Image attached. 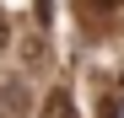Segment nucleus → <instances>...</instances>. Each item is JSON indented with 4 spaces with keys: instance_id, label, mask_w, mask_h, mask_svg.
I'll use <instances>...</instances> for the list:
<instances>
[{
    "instance_id": "20e7f679",
    "label": "nucleus",
    "mask_w": 124,
    "mask_h": 118,
    "mask_svg": "<svg viewBox=\"0 0 124 118\" xmlns=\"http://www.w3.org/2000/svg\"><path fill=\"white\" fill-rule=\"evenodd\" d=\"M119 81H124V70H119Z\"/></svg>"
},
{
    "instance_id": "f257e3e1",
    "label": "nucleus",
    "mask_w": 124,
    "mask_h": 118,
    "mask_svg": "<svg viewBox=\"0 0 124 118\" xmlns=\"http://www.w3.org/2000/svg\"><path fill=\"white\" fill-rule=\"evenodd\" d=\"M16 102H22V97H16L11 86H0V118H11V107H16Z\"/></svg>"
},
{
    "instance_id": "7ed1b4c3",
    "label": "nucleus",
    "mask_w": 124,
    "mask_h": 118,
    "mask_svg": "<svg viewBox=\"0 0 124 118\" xmlns=\"http://www.w3.org/2000/svg\"><path fill=\"white\" fill-rule=\"evenodd\" d=\"M0 48H6V16H0Z\"/></svg>"
},
{
    "instance_id": "f03ea898",
    "label": "nucleus",
    "mask_w": 124,
    "mask_h": 118,
    "mask_svg": "<svg viewBox=\"0 0 124 118\" xmlns=\"http://www.w3.org/2000/svg\"><path fill=\"white\" fill-rule=\"evenodd\" d=\"M86 6H97V11H119L124 0H86Z\"/></svg>"
}]
</instances>
